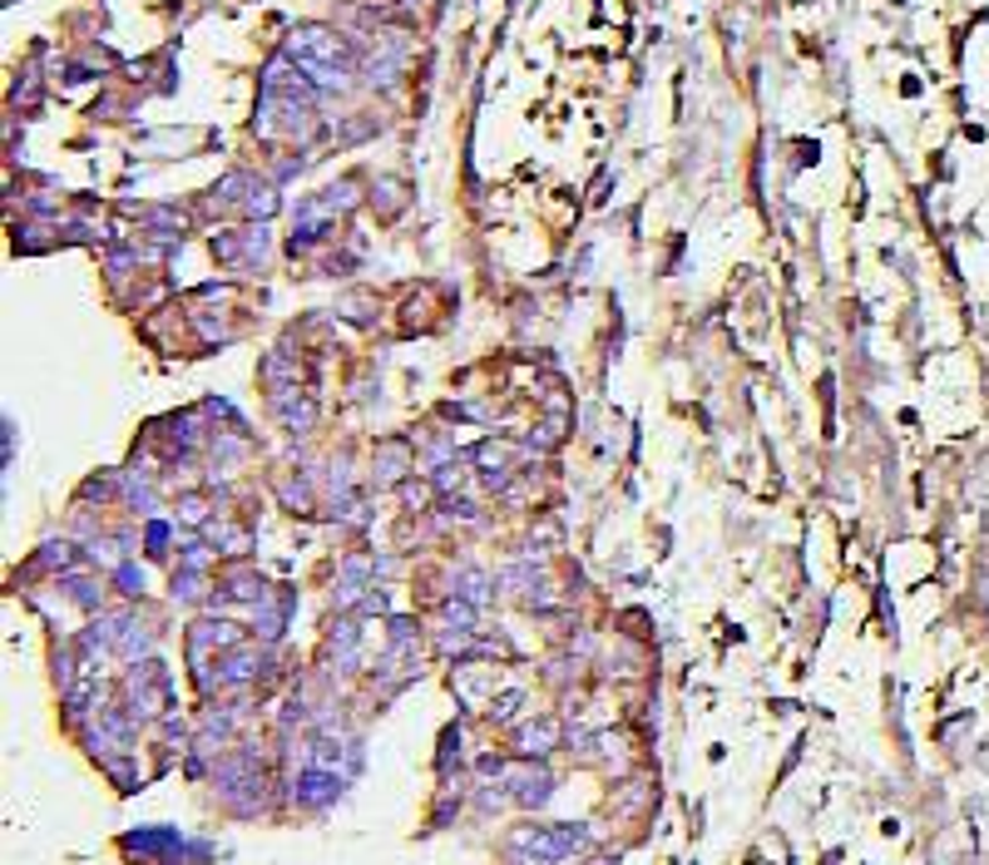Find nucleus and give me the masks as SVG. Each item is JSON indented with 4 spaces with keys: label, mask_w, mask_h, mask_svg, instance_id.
Listing matches in <instances>:
<instances>
[{
    "label": "nucleus",
    "mask_w": 989,
    "mask_h": 865,
    "mask_svg": "<svg viewBox=\"0 0 989 865\" xmlns=\"http://www.w3.org/2000/svg\"><path fill=\"white\" fill-rule=\"evenodd\" d=\"M584 836L574 831V826H554V831H545V836H525V845L529 851H539V855H564V851H574Z\"/></svg>",
    "instance_id": "nucleus-1"
},
{
    "label": "nucleus",
    "mask_w": 989,
    "mask_h": 865,
    "mask_svg": "<svg viewBox=\"0 0 989 865\" xmlns=\"http://www.w3.org/2000/svg\"><path fill=\"white\" fill-rule=\"evenodd\" d=\"M218 253H223L228 263H237V247H233V243H218ZM247 253H253V257H258V263H262V253H268V243H262V233H253V237H247Z\"/></svg>",
    "instance_id": "nucleus-2"
}]
</instances>
